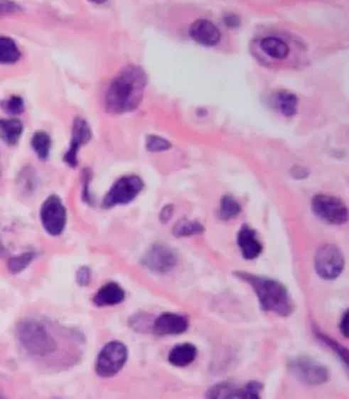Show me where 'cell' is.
<instances>
[{
	"label": "cell",
	"instance_id": "1",
	"mask_svg": "<svg viewBox=\"0 0 349 399\" xmlns=\"http://www.w3.org/2000/svg\"><path fill=\"white\" fill-rule=\"evenodd\" d=\"M146 84V74L140 66H125L107 87L105 95L107 112L124 114L135 110L141 102Z\"/></svg>",
	"mask_w": 349,
	"mask_h": 399
},
{
	"label": "cell",
	"instance_id": "2",
	"mask_svg": "<svg viewBox=\"0 0 349 399\" xmlns=\"http://www.w3.org/2000/svg\"><path fill=\"white\" fill-rule=\"evenodd\" d=\"M236 276L253 288L264 311L274 312L281 317H287L294 312L292 299L282 283L252 273L237 272Z\"/></svg>",
	"mask_w": 349,
	"mask_h": 399
},
{
	"label": "cell",
	"instance_id": "3",
	"mask_svg": "<svg viewBox=\"0 0 349 399\" xmlns=\"http://www.w3.org/2000/svg\"><path fill=\"white\" fill-rule=\"evenodd\" d=\"M16 336L21 346L38 357H45L55 351V341L36 319H23L16 327Z\"/></svg>",
	"mask_w": 349,
	"mask_h": 399
},
{
	"label": "cell",
	"instance_id": "4",
	"mask_svg": "<svg viewBox=\"0 0 349 399\" xmlns=\"http://www.w3.org/2000/svg\"><path fill=\"white\" fill-rule=\"evenodd\" d=\"M144 182L141 179L135 175H127L119 179L112 188L109 190L107 196L104 197L102 208H110L117 205H127L135 200L141 192Z\"/></svg>",
	"mask_w": 349,
	"mask_h": 399
},
{
	"label": "cell",
	"instance_id": "5",
	"mask_svg": "<svg viewBox=\"0 0 349 399\" xmlns=\"http://www.w3.org/2000/svg\"><path fill=\"white\" fill-rule=\"evenodd\" d=\"M127 349L120 342L107 344L97 356V373L102 378L114 377L127 363Z\"/></svg>",
	"mask_w": 349,
	"mask_h": 399
},
{
	"label": "cell",
	"instance_id": "6",
	"mask_svg": "<svg viewBox=\"0 0 349 399\" xmlns=\"http://www.w3.org/2000/svg\"><path fill=\"white\" fill-rule=\"evenodd\" d=\"M314 267L318 276L324 280L338 277L344 268V257L334 245H323L317 250L314 257Z\"/></svg>",
	"mask_w": 349,
	"mask_h": 399
},
{
	"label": "cell",
	"instance_id": "7",
	"mask_svg": "<svg viewBox=\"0 0 349 399\" xmlns=\"http://www.w3.org/2000/svg\"><path fill=\"white\" fill-rule=\"evenodd\" d=\"M313 213L323 221L342 225L348 220V210L342 200L329 195H317L312 201Z\"/></svg>",
	"mask_w": 349,
	"mask_h": 399
},
{
	"label": "cell",
	"instance_id": "8",
	"mask_svg": "<svg viewBox=\"0 0 349 399\" xmlns=\"http://www.w3.org/2000/svg\"><path fill=\"white\" fill-rule=\"evenodd\" d=\"M41 220L46 233L59 236L65 228L66 208L60 197L49 196L41 205Z\"/></svg>",
	"mask_w": 349,
	"mask_h": 399
},
{
	"label": "cell",
	"instance_id": "9",
	"mask_svg": "<svg viewBox=\"0 0 349 399\" xmlns=\"http://www.w3.org/2000/svg\"><path fill=\"white\" fill-rule=\"evenodd\" d=\"M289 371L296 378L307 384H322L328 379V371L312 359L294 358L289 362Z\"/></svg>",
	"mask_w": 349,
	"mask_h": 399
},
{
	"label": "cell",
	"instance_id": "10",
	"mask_svg": "<svg viewBox=\"0 0 349 399\" xmlns=\"http://www.w3.org/2000/svg\"><path fill=\"white\" fill-rule=\"evenodd\" d=\"M142 265L155 273L170 272L178 265L175 251L165 245L152 246L142 258Z\"/></svg>",
	"mask_w": 349,
	"mask_h": 399
},
{
	"label": "cell",
	"instance_id": "11",
	"mask_svg": "<svg viewBox=\"0 0 349 399\" xmlns=\"http://www.w3.org/2000/svg\"><path fill=\"white\" fill-rule=\"evenodd\" d=\"M92 139V127L89 122L82 117H76L73 124V132H71L70 147L64 155V161L71 167L77 165V152L81 147L90 142Z\"/></svg>",
	"mask_w": 349,
	"mask_h": 399
},
{
	"label": "cell",
	"instance_id": "12",
	"mask_svg": "<svg viewBox=\"0 0 349 399\" xmlns=\"http://www.w3.org/2000/svg\"><path fill=\"white\" fill-rule=\"evenodd\" d=\"M188 329V319L178 314H162L154 322V332L157 336L183 334Z\"/></svg>",
	"mask_w": 349,
	"mask_h": 399
},
{
	"label": "cell",
	"instance_id": "13",
	"mask_svg": "<svg viewBox=\"0 0 349 399\" xmlns=\"http://www.w3.org/2000/svg\"><path fill=\"white\" fill-rule=\"evenodd\" d=\"M190 36L196 43L205 46H215L221 41L218 26L206 19L195 21L190 28Z\"/></svg>",
	"mask_w": 349,
	"mask_h": 399
},
{
	"label": "cell",
	"instance_id": "14",
	"mask_svg": "<svg viewBox=\"0 0 349 399\" xmlns=\"http://www.w3.org/2000/svg\"><path fill=\"white\" fill-rule=\"evenodd\" d=\"M237 245L243 257L254 260L262 252V243H259L257 233L247 225H243L237 233Z\"/></svg>",
	"mask_w": 349,
	"mask_h": 399
},
{
	"label": "cell",
	"instance_id": "15",
	"mask_svg": "<svg viewBox=\"0 0 349 399\" xmlns=\"http://www.w3.org/2000/svg\"><path fill=\"white\" fill-rule=\"evenodd\" d=\"M125 298V292L117 283H107L102 286L97 294L94 296V304L97 306H114V304H122Z\"/></svg>",
	"mask_w": 349,
	"mask_h": 399
},
{
	"label": "cell",
	"instance_id": "16",
	"mask_svg": "<svg viewBox=\"0 0 349 399\" xmlns=\"http://www.w3.org/2000/svg\"><path fill=\"white\" fill-rule=\"evenodd\" d=\"M198 356V349L193 344H183L175 346L168 354V362L176 367H186L193 363Z\"/></svg>",
	"mask_w": 349,
	"mask_h": 399
},
{
	"label": "cell",
	"instance_id": "17",
	"mask_svg": "<svg viewBox=\"0 0 349 399\" xmlns=\"http://www.w3.org/2000/svg\"><path fill=\"white\" fill-rule=\"evenodd\" d=\"M259 46L267 55L276 60H284L289 54L287 43L277 36H266L259 41Z\"/></svg>",
	"mask_w": 349,
	"mask_h": 399
},
{
	"label": "cell",
	"instance_id": "18",
	"mask_svg": "<svg viewBox=\"0 0 349 399\" xmlns=\"http://www.w3.org/2000/svg\"><path fill=\"white\" fill-rule=\"evenodd\" d=\"M23 122L18 119H0V139L6 145H16L23 134Z\"/></svg>",
	"mask_w": 349,
	"mask_h": 399
},
{
	"label": "cell",
	"instance_id": "19",
	"mask_svg": "<svg viewBox=\"0 0 349 399\" xmlns=\"http://www.w3.org/2000/svg\"><path fill=\"white\" fill-rule=\"evenodd\" d=\"M274 107L284 114V117H294L297 112L299 99L289 91H279L274 95Z\"/></svg>",
	"mask_w": 349,
	"mask_h": 399
},
{
	"label": "cell",
	"instance_id": "20",
	"mask_svg": "<svg viewBox=\"0 0 349 399\" xmlns=\"http://www.w3.org/2000/svg\"><path fill=\"white\" fill-rule=\"evenodd\" d=\"M21 55L16 41L8 36H0V64H14Z\"/></svg>",
	"mask_w": 349,
	"mask_h": 399
},
{
	"label": "cell",
	"instance_id": "21",
	"mask_svg": "<svg viewBox=\"0 0 349 399\" xmlns=\"http://www.w3.org/2000/svg\"><path fill=\"white\" fill-rule=\"evenodd\" d=\"M31 147L41 160H46L50 154L51 139L46 132H38L31 139Z\"/></svg>",
	"mask_w": 349,
	"mask_h": 399
},
{
	"label": "cell",
	"instance_id": "22",
	"mask_svg": "<svg viewBox=\"0 0 349 399\" xmlns=\"http://www.w3.org/2000/svg\"><path fill=\"white\" fill-rule=\"evenodd\" d=\"M203 233V226L198 221H190V220H181L178 221L172 230V233L176 238H188L193 235Z\"/></svg>",
	"mask_w": 349,
	"mask_h": 399
},
{
	"label": "cell",
	"instance_id": "23",
	"mask_svg": "<svg viewBox=\"0 0 349 399\" xmlns=\"http://www.w3.org/2000/svg\"><path fill=\"white\" fill-rule=\"evenodd\" d=\"M241 213V205L232 196H223L220 203L218 216L223 221H228L236 218Z\"/></svg>",
	"mask_w": 349,
	"mask_h": 399
},
{
	"label": "cell",
	"instance_id": "24",
	"mask_svg": "<svg viewBox=\"0 0 349 399\" xmlns=\"http://www.w3.org/2000/svg\"><path fill=\"white\" fill-rule=\"evenodd\" d=\"M33 258H34V255L31 252L23 253V255H19L16 257H11L6 263L8 271L13 275L24 271L31 265Z\"/></svg>",
	"mask_w": 349,
	"mask_h": 399
},
{
	"label": "cell",
	"instance_id": "25",
	"mask_svg": "<svg viewBox=\"0 0 349 399\" xmlns=\"http://www.w3.org/2000/svg\"><path fill=\"white\" fill-rule=\"evenodd\" d=\"M0 107L1 109L6 112V114H11V115H18V114H21L24 112V102L21 99V96L13 95L11 97H8L6 100L0 102Z\"/></svg>",
	"mask_w": 349,
	"mask_h": 399
},
{
	"label": "cell",
	"instance_id": "26",
	"mask_svg": "<svg viewBox=\"0 0 349 399\" xmlns=\"http://www.w3.org/2000/svg\"><path fill=\"white\" fill-rule=\"evenodd\" d=\"M171 147V144L167 142L163 137H156V135H150L146 139V149L149 151L159 152L165 151L167 149Z\"/></svg>",
	"mask_w": 349,
	"mask_h": 399
},
{
	"label": "cell",
	"instance_id": "27",
	"mask_svg": "<svg viewBox=\"0 0 349 399\" xmlns=\"http://www.w3.org/2000/svg\"><path fill=\"white\" fill-rule=\"evenodd\" d=\"M316 334H317V337H318L321 341H323V342H326V344H328V346H331V347H332V349H333L334 351L339 354V357L343 359L344 363H347V362H348V359H347L348 358V356H347V349H344L342 346H339L338 344H335L333 339H328V337H327V336H324V334H319V332H316Z\"/></svg>",
	"mask_w": 349,
	"mask_h": 399
},
{
	"label": "cell",
	"instance_id": "28",
	"mask_svg": "<svg viewBox=\"0 0 349 399\" xmlns=\"http://www.w3.org/2000/svg\"><path fill=\"white\" fill-rule=\"evenodd\" d=\"M90 278H92V273H90L89 268L80 267L77 270L76 281H77L80 286H87L90 283Z\"/></svg>",
	"mask_w": 349,
	"mask_h": 399
},
{
	"label": "cell",
	"instance_id": "29",
	"mask_svg": "<svg viewBox=\"0 0 349 399\" xmlns=\"http://www.w3.org/2000/svg\"><path fill=\"white\" fill-rule=\"evenodd\" d=\"M19 11V6H16V3H11V1H0V16L3 14H11Z\"/></svg>",
	"mask_w": 349,
	"mask_h": 399
},
{
	"label": "cell",
	"instance_id": "30",
	"mask_svg": "<svg viewBox=\"0 0 349 399\" xmlns=\"http://www.w3.org/2000/svg\"><path fill=\"white\" fill-rule=\"evenodd\" d=\"M225 23H226V26H231V28H235V26H240V18L237 16H235V14H227V16H225Z\"/></svg>",
	"mask_w": 349,
	"mask_h": 399
},
{
	"label": "cell",
	"instance_id": "31",
	"mask_svg": "<svg viewBox=\"0 0 349 399\" xmlns=\"http://www.w3.org/2000/svg\"><path fill=\"white\" fill-rule=\"evenodd\" d=\"M339 329L343 334L344 337H347V312H344L342 319H340V324H339Z\"/></svg>",
	"mask_w": 349,
	"mask_h": 399
},
{
	"label": "cell",
	"instance_id": "32",
	"mask_svg": "<svg viewBox=\"0 0 349 399\" xmlns=\"http://www.w3.org/2000/svg\"><path fill=\"white\" fill-rule=\"evenodd\" d=\"M171 213L172 206H166V208H163L161 213L162 221H166V220H168V218H170V216H171Z\"/></svg>",
	"mask_w": 349,
	"mask_h": 399
},
{
	"label": "cell",
	"instance_id": "33",
	"mask_svg": "<svg viewBox=\"0 0 349 399\" xmlns=\"http://www.w3.org/2000/svg\"><path fill=\"white\" fill-rule=\"evenodd\" d=\"M0 175H1V170H0Z\"/></svg>",
	"mask_w": 349,
	"mask_h": 399
}]
</instances>
